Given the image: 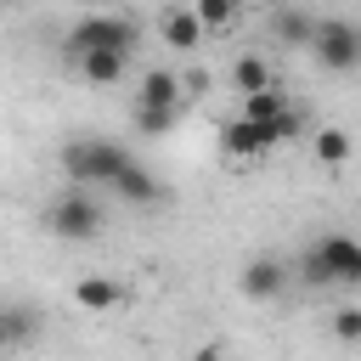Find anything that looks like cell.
I'll return each instance as SVG.
<instances>
[{
  "label": "cell",
  "instance_id": "3",
  "mask_svg": "<svg viewBox=\"0 0 361 361\" xmlns=\"http://www.w3.org/2000/svg\"><path fill=\"white\" fill-rule=\"evenodd\" d=\"M135 39H141V28L124 17V11H85L73 28H68V56L79 62V56H90V51H135Z\"/></svg>",
  "mask_w": 361,
  "mask_h": 361
},
{
  "label": "cell",
  "instance_id": "12",
  "mask_svg": "<svg viewBox=\"0 0 361 361\" xmlns=\"http://www.w3.org/2000/svg\"><path fill=\"white\" fill-rule=\"evenodd\" d=\"M118 299H124V288H118V282H107V276H79V282H73V305H79V310H90V316L118 310Z\"/></svg>",
  "mask_w": 361,
  "mask_h": 361
},
{
  "label": "cell",
  "instance_id": "7",
  "mask_svg": "<svg viewBox=\"0 0 361 361\" xmlns=\"http://www.w3.org/2000/svg\"><path fill=\"white\" fill-rule=\"evenodd\" d=\"M237 288H243V299L271 305V299H282V288H288V265H282L276 254H254V259L237 271Z\"/></svg>",
  "mask_w": 361,
  "mask_h": 361
},
{
  "label": "cell",
  "instance_id": "21",
  "mask_svg": "<svg viewBox=\"0 0 361 361\" xmlns=\"http://www.w3.org/2000/svg\"><path fill=\"white\" fill-rule=\"evenodd\" d=\"M197 361H226V350H220V344H203V350H197Z\"/></svg>",
  "mask_w": 361,
  "mask_h": 361
},
{
  "label": "cell",
  "instance_id": "19",
  "mask_svg": "<svg viewBox=\"0 0 361 361\" xmlns=\"http://www.w3.org/2000/svg\"><path fill=\"white\" fill-rule=\"evenodd\" d=\"M327 327H333V338H338V344H361V305H338Z\"/></svg>",
  "mask_w": 361,
  "mask_h": 361
},
{
  "label": "cell",
  "instance_id": "14",
  "mask_svg": "<svg viewBox=\"0 0 361 361\" xmlns=\"http://www.w3.org/2000/svg\"><path fill=\"white\" fill-rule=\"evenodd\" d=\"M79 73H85L90 85H118V79L130 73V56H124V51H90V56H79Z\"/></svg>",
  "mask_w": 361,
  "mask_h": 361
},
{
  "label": "cell",
  "instance_id": "20",
  "mask_svg": "<svg viewBox=\"0 0 361 361\" xmlns=\"http://www.w3.org/2000/svg\"><path fill=\"white\" fill-rule=\"evenodd\" d=\"M28 333H34V316H28L23 305H11V310H6V350L28 344Z\"/></svg>",
  "mask_w": 361,
  "mask_h": 361
},
{
  "label": "cell",
  "instance_id": "16",
  "mask_svg": "<svg viewBox=\"0 0 361 361\" xmlns=\"http://www.w3.org/2000/svg\"><path fill=\"white\" fill-rule=\"evenodd\" d=\"M288 113H293V107H288L282 85H276V90H259V96L243 102V118H254V124H276V118H288Z\"/></svg>",
  "mask_w": 361,
  "mask_h": 361
},
{
  "label": "cell",
  "instance_id": "9",
  "mask_svg": "<svg viewBox=\"0 0 361 361\" xmlns=\"http://www.w3.org/2000/svg\"><path fill=\"white\" fill-rule=\"evenodd\" d=\"M158 34H164V45H169V51H197L209 28L197 23V6H169V11L158 17Z\"/></svg>",
  "mask_w": 361,
  "mask_h": 361
},
{
  "label": "cell",
  "instance_id": "5",
  "mask_svg": "<svg viewBox=\"0 0 361 361\" xmlns=\"http://www.w3.org/2000/svg\"><path fill=\"white\" fill-rule=\"evenodd\" d=\"M305 130V118H299V107L288 113V118H276V124H254V118H226V130H220V147H226V158H259V152H271V147H282V141H293Z\"/></svg>",
  "mask_w": 361,
  "mask_h": 361
},
{
  "label": "cell",
  "instance_id": "8",
  "mask_svg": "<svg viewBox=\"0 0 361 361\" xmlns=\"http://www.w3.org/2000/svg\"><path fill=\"white\" fill-rule=\"evenodd\" d=\"M186 102V79L169 68H147L135 79V107H180Z\"/></svg>",
  "mask_w": 361,
  "mask_h": 361
},
{
  "label": "cell",
  "instance_id": "11",
  "mask_svg": "<svg viewBox=\"0 0 361 361\" xmlns=\"http://www.w3.org/2000/svg\"><path fill=\"white\" fill-rule=\"evenodd\" d=\"M226 79H231V90H237L243 102H248V96H259V90H276V73H271V62H265V56H254V51H248V56H237Z\"/></svg>",
  "mask_w": 361,
  "mask_h": 361
},
{
  "label": "cell",
  "instance_id": "4",
  "mask_svg": "<svg viewBox=\"0 0 361 361\" xmlns=\"http://www.w3.org/2000/svg\"><path fill=\"white\" fill-rule=\"evenodd\" d=\"M102 226H107V209H102L85 186H68V192L45 209V231L62 237V243H90V237H102Z\"/></svg>",
  "mask_w": 361,
  "mask_h": 361
},
{
  "label": "cell",
  "instance_id": "2",
  "mask_svg": "<svg viewBox=\"0 0 361 361\" xmlns=\"http://www.w3.org/2000/svg\"><path fill=\"white\" fill-rule=\"evenodd\" d=\"M299 276L310 288H361V243L344 237V231L316 237L299 259Z\"/></svg>",
  "mask_w": 361,
  "mask_h": 361
},
{
  "label": "cell",
  "instance_id": "13",
  "mask_svg": "<svg viewBox=\"0 0 361 361\" xmlns=\"http://www.w3.org/2000/svg\"><path fill=\"white\" fill-rule=\"evenodd\" d=\"M310 152H316V164H322V169H338V164H350L355 141H350V130H338V124H322V130L310 135Z\"/></svg>",
  "mask_w": 361,
  "mask_h": 361
},
{
  "label": "cell",
  "instance_id": "6",
  "mask_svg": "<svg viewBox=\"0 0 361 361\" xmlns=\"http://www.w3.org/2000/svg\"><path fill=\"white\" fill-rule=\"evenodd\" d=\"M310 51H316V62L327 73H350V68H361V28L350 17H322Z\"/></svg>",
  "mask_w": 361,
  "mask_h": 361
},
{
  "label": "cell",
  "instance_id": "10",
  "mask_svg": "<svg viewBox=\"0 0 361 361\" xmlns=\"http://www.w3.org/2000/svg\"><path fill=\"white\" fill-rule=\"evenodd\" d=\"M316 23H322V17L299 11V6H276V11H271V39H276V45H305V51H310Z\"/></svg>",
  "mask_w": 361,
  "mask_h": 361
},
{
  "label": "cell",
  "instance_id": "15",
  "mask_svg": "<svg viewBox=\"0 0 361 361\" xmlns=\"http://www.w3.org/2000/svg\"><path fill=\"white\" fill-rule=\"evenodd\" d=\"M113 192H118L124 203H158V197H164V186L152 180V169H141V164H130V169H124V180H118Z\"/></svg>",
  "mask_w": 361,
  "mask_h": 361
},
{
  "label": "cell",
  "instance_id": "18",
  "mask_svg": "<svg viewBox=\"0 0 361 361\" xmlns=\"http://www.w3.org/2000/svg\"><path fill=\"white\" fill-rule=\"evenodd\" d=\"M180 124V107H135V135H164Z\"/></svg>",
  "mask_w": 361,
  "mask_h": 361
},
{
  "label": "cell",
  "instance_id": "1",
  "mask_svg": "<svg viewBox=\"0 0 361 361\" xmlns=\"http://www.w3.org/2000/svg\"><path fill=\"white\" fill-rule=\"evenodd\" d=\"M135 158L118 147V141H102V135H79V141H68L62 147V175L73 180V186H118L124 180V169H130Z\"/></svg>",
  "mask_w": 361,
  "mask_h": 361
},
{
  "label": "cell",
  "instance_id": "17",
  "mask_svg": "<svg viewBox=\"0 0 361 361\" xmlns=\"http://www.w3.org/2000/svg\"><path fill=\"white\" fill-rule=\"evenodd\" d=\"M237 17H243V6L237 0H197V23L214 34V28H237Z\"/></svg>",
  "mask_w": 361,
  "mask_h": 361
}]
</instances>
